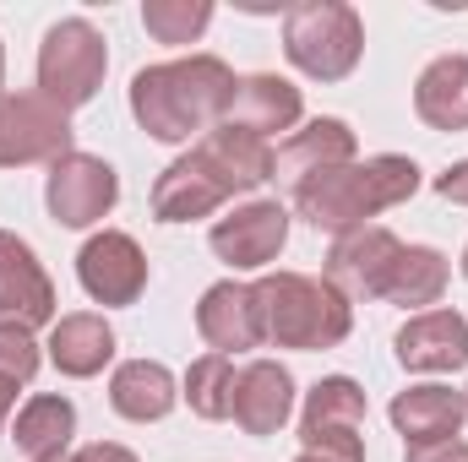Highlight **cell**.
I'll list each match as a JSON object with an SVG mask.
<instances>
[{"label":"cell","mask_w":468,"mask_h":462,"mask_svg":"<svg viewBox=\"0 0 468 462\" xmlns=\"http://www.w3.org/2000/svg\"><path fill=\"white\" fill-rule=\"evenodd\" d=\"M234 77L218 55H191V60H164L131 77V115L153 142H191L197 131L207 136L224 125L234 99Z\"/></svg>","instance_id":"6da1fadb"},{"label":"cell","mask_w":468,"mask_h":462,"mask_svg":"<svg viewBox=\"0 0 468 462\" xmlns=\"http://www.w3.org/2000/svg\"><path fill=\"white\" fill-rule=\"evenodd\" d=\"M420 191V169L414 158H398V152H381V158H365V163H344V169H327V174H311L305 185H294V207L311 229L322 234H354L365 229V218L409 202Z\"/></svg>","instance_id":"7a4b0ae2"},{"label":"cell","mask_w":468,"mask_h":462,"mask_svg":"<svg viewBox=\"0 0 468 462\" xmlns=\"http://www.w3.org/2000/svg\"><path fill=\"white\" fill-rule=\"evenodd\" d=\"M256 299H261V332H267V343H278V348H300V353L338 348L354 327L349 299L327 278L272 272V278L256 283Z\"/></svg>","instance_id":"3957f363"},{"label":"cell","mask_w":468,"mask_h":462,"mask_svg":"<svg viewBox=\"0 0 468 462\" xmlns=\"http://www.w3.org/2000/svg\"><path fill=\"white\" fill-rule=\"evenodd\" d=\"M283 55L316 82H344L359 66V55H365V22L344 0L289 5V16H283Z\"/></svg>","instance_id":"277c9868"},{"label":"cell","mask_w":468,"mask_h":462,"mask_svg":"<svg viewBox=\"0 0 468 462\" xmlns=\"http://www.w3.org/2000/svg\"><path fill=\"white\" fill-rule=\"evenodd\" d=\"M104 71H110V49H104V33L88 16H66L44 33V44H38V93L55 110L71 115V110L93 104V93L104 88Z\"/></svg>","instance_id":"5b68a950"},{"label":"cell","mask_w":468,"mask_h":462,"mask_svg":"<svg viewBox=\"0 0 468 462\" xmlns=\"http://www.w3.org/2000/svg\"><path fill=\"white\" fill-rule=\"evenodd\" d=\"M300 441L316 457L365 462V392H359V381L327 375L311 386L305 414H300Z\"/></svg>","instance_id":"8992f818"},{"label":"cell","mask_w":468,"mask_h":462,"mask_svg":"<svg viewBox=\"0 0 468 462\" xmlns=\"http://www.w3.org/2000/svg\"><path fill=\"white\" fill-rule=\"evenodd\" d=\"M71 152V115L44 93H0V169L55 163Z\"/></svg>","instance_id":"52a82bcc"},{"label":"cell","mask_w":468,"mask_h":462,"mask_svg":"<svg viewBox=\"0 0 468 462\" xmlns=\"http://www.w3.org/2000/svg\"><path fill=\"white\" fill-rule=\"evenodd\" d=\"M120 196L115 169L93 152H66L49 163V180H44V202H49V218L66 224V229H88L99 224Z\"/></svg>","instance_id":"ba28073f"},{"label":"cell","mask_w":468,"mask_h":462,"mask_svg":"<svg viewBox=\"0 0 468 462\" xmlns=\"http://www.w3.org/2000/svg\"><path fill=\"white\" fill-rule=\"evenodd\" d=\"M229 196H234L229 174L197 147V152L175 158V163L158 174V185H153V218H158V224H197V218L218 213Z\"/></svg>","instance_id":"9c48e42d"},{"label":"cell","mask_w":468,"mask_h":462,"mask_svg":"<svg viewBox=\"0 0 468 462\" xmlns=\"http://www.w3.org/2000/svg\"><path fill=\"white\" fill-rule=\"evenodd\" d=\"M77 278L82 289L99 299V305H136L142 289H147V256L131 234H93L77 256Z\"/></svg>","instance_id":"30bf717a"},{"label":"cell","mask_w":468,"mask_h":462,"mask_svg":"<svg viewBox=\"0 0 468 462\" xmlns=\"http://www.w3.org/2000/svg\"><path fill=\"white\" fill-rule=\"evenodd\" d=\"M0 321H16L27 332L55 321V283L38 267L33 245L11 229H0Z\"/></svg>","instance_id":"8fae6325"},{"label":"cell","mask_w":468,"mask_h":462,"mask_svg":"<svg viewBox=\"0 0 468 462\" xmlns=\"http://www.w3.org/2000/svg\"><path fill=\"white\" fill-rule=\"evenodd\" d=\"M398 250H403V239L392 229H354V234H338L333 239V250H327V283L349 299H381V289H387V272H392V261H398Z\"/></svg>","instance_id":"7c38bea8"},{"label":"cell","mask_w":468,"mask_h":462,"mask_svg":"<svg viewBox=\"0 0 468 462\" xmlns=\"http://www.w3.org/2000/svg\"><path fill=\"white\" fill-rule=\"evenodd\" d=\"M289 414H294V375L278 359H250L245 370H234L229 419L245 436H278Z\"/></svg>","instance_id":"4fadbf2b"},{"label":"cell","mask_w":468,"mask_h":462,"mask_svg":"<svg viewBox=\"0 0 468 462\" xmlns=\"http://www.w3.org/2000/svg\"><path fill=\"white\" fill-rule=\"evenodd\" d=\"M283 239H289V213H283L278 202H245V207H234L229 218L213 224V250H218V261H229L239 272L278 261Z\"/></svg>","instance_id":"5bb4252c"},{"label":"cell","mask_w":468,"mask_h":462,"mask_svg":"<svg viewBox=\"0 0 468 462\" xmlns=\"http://www.w3.org/2000/svg\"><path fill=\"white\" fill-rule=\"evenodd\" d=\"M197 332L213 343V353H245V348L267 343L256 283H234V278L213 283L197 305Z\"/></svg>","instance_id":"9a60e30c"},{"label":"cell","mask_w":468,"mask_h":462,"mask_svg":"<svg viewBox=\"0 0 468 462\" xmlns=\"http://www.w3.org/2000/svg\"><path fill=\"white\" fill-rule=\"evenodd\" d=\"M300 115H305L300 88L283 82V77H272V71H256V77H239V82H234V99H229L224 125L250 131V136L267 142V131H294Z\"/></svg>","instance_id":"2e32d148"},{"label":"cell","mask_w":468,"mask_h":462,"mask_svg":"<svg viewBox=\"0 0 468 462\" xmlns=\"http://www.w3.org/2000/svg\"><path fill=\"white\" fill-rule=\"evenodd\" d=\"M398 364L403 370H463L468 364V321L458 310H420L398 332Z\"/></svg>","instance_id":"e0dca14e"},{"label":"cell","mask_w":468,"mask_h":462,"mask_svg":"<svg viewBox=\"0 0 468 462\" xmlns=\"http://www.w3.org/2000/svg\"><path fill=\"white\" fill-rule=\"evenodd\" d=\"M354 163V131L344 120H311L305 131H294L278 158H272V180H289V185H305L311 174H327V169H344Z\"/></svg>","instance_id":"ac0fdd59"},{"label":"cell","mask_w":468,"mask_h":462,"mask_svg":"<svg viewBox=\"0 0 468 462\" xmlns=\"http://www.w3.org/2000/svg\"><path fill=\"white\" fill-rule=\"evenodd\" d=\"M392 425L409 446H425V441H458L468 408H463V392L452 386H409L392 397Z\"/></svg>","instance_id":"d6986e66"},{"label":"cell","mask_w":468,"mask_h":462,"mask_svg":"<svg viewBox=\"0 0 468 462\" xmlns=\"http://www.w3.org/2000/svg\"><path fill=\"white\" fill-rule=\"evenodd\" d=\"M175 403H180V386L158 359H125L115 370V381H110V408L131 425H153Z\"/></svg>","instance_id":"ffe728a7"},{"label":"cell","mask_w":468,"mask_h":462,"mask_svg":"<svg viewBox=\"0 0 468 462\" xmlns=\"http://www.w3.org/2000/svg\"><path fill=\"white\" fill-rule=\"evenodd\" d=\"M414 110L431 131H468V55H441L420 71Z\"/></svg>","instance_id":"44dd1931"},{"label":"cell","mask_w":468,"mask_h":462,"mask_svg":"<svg viewBox=\"0 0 468 462\" xmlns=\"http://www.w3.org/2000/svg\"><path fill=\"white\" fill-rule=\"evenodd\" d=\"M49 359H55V370L60 375H71V381H88V375H99L110 359H115V332H110V321L104 316H60L55 321V332H49Z\"/></svg>","instance_id":"7402d4cb"},{"label":"cell","mask_w":468,"mask_h":462,"mask_svg":"<svg viewBox=\"0 0 468 462\" xmlns=\"http://www.w3.org/2000/svg\"><path fill=\"white\" fill-rule=\"evenodd\" d=\"M197 147H202V152L229 174L234 191H256V185H267V180H272V147H267L261 136H250V131L213 125Z\"/></svg>","instance_id":"603a6c76"},{"label":"cell","mask_w":468,"mask_h":462,"mask_svg":"<svg viewBox=\"0 0 468 462\" xmlns=\"http://www.w3.org/2000/svg\"><path fill=\"white\" fill-rule=\"evenodd\" d=\"M71 436H77V408H71L66 397H33V403L16 414V430H11V441H16L33 462L66 457Z\"/></svg>","instance_id":"cb8c5ba5"},{"label":"cell","mask_w":468,"mask_h":462,"mask_svg":"<svg viewBox=\"0 0 468 462\" xmlns=\"http://www.w3.org/2000/svg\"><path fill=\"white\" fill-rule=\"evenodd\" d=\"M441 294H447V256L431 250V245H403L392 272H387L381 299H392V305H436Z\"/></svg>","instance_id":"d4e9b609"},{"label":"cell","mask_w":468,"mask_h":462,"mask_svg":"<svg viewBox=\"0 0 468 462\" xmlns=\"http://www.w3.org/2000/svg\"><path fill=\"white\" fill-rule=\"evenodd\" d=\"M229 397H234V359L229 353H202L186 370V403L197 419H229Z\"/></svg>","instance_id":"484cf974"},{"label":"cell","mask_w":468,"mask_h":462,"mask_svg":"<svg viewBox=\"0 0 468 462\" xmlns=\"http://www.w3.org/2000/svg\"><path fill=\"white\" fill-rule=\"evenodd\" d=\"M213 22V0H147L142 5V27L158 44H197Z\"/></svg>","instance_id":"4316f807"},{"label":"cell","mask_w":468,"mask_h":462,"mask_svg":"<svg viewBox=\"0 0 468 462\" xmlns=\"http://www.w3.org/2000/svg\"><path fill=\"white\" fill-rule=\"evenodd\" d=\"M38 370V343L27 327L0 321V386H27Z\"/></svg>","instance_id":"83f0119b"},{"label":"cell","mask_w":468,"mask_h":462,"mask_svg":"<svg viewBox=\"0 0 468 462\" xmlns=\"http://www.w3.org/2000/svg\"><path fill=\"white\" fill-rule=\"evenodd\" d=\"M403 462H468L463 441H425V446H409Z\"/></svg>","instance_id":"f1b7e54d"},{"label":"cell","mask_w":468,"mask_h":462,"mask_svg":"<svg viewBox=\"0 0 468 462\" xmlns=\"http://www.w3.org/2000/svg\"><path fill=\"white\" fill-rule=\"evenodd\" d=\"M436 196L452 202V207H468V158L463 163H452L447 174H436Z\"/></svg>","instance_id":"f546056e"},{"label":"cell","mask_w":468,"mask_h":462,"mask_svg":"<svg viewBox=\"0 0 468 462\" xmlns=\"http://www.w3.org/2000/svg\"><path fill=\"white\" fill-rule=\"evenodd\" d=\"M71 462H136V457L125 446H115V441H93V446H82Z\"/></svg>","instance_id":"4dcf8cb0"},{"label":"cell","mask_w":468,"mask_h":462,"mask_svg":"<svg viewBox=\"0 0 468 462\" xmlns=\"http://www.w3.org/2000/svg\"><path fill=\"white\" fill-rule=\"evenodd\" d=\"M11 403H16V386H0V430H5V414H11Z\"/></svg>","instance_id":"1f68e13d"},{"label":"cell","mask_w":468,"mask_h":462,"mask_svg":"<svg viewBox=\"0 0 468 462\" xmlns=\"http://www.w3.org/2000/svg\"><path fill=\"white\" fill-rule=\"evenodd\" d=\"M294 462H333V457H316V452H305V457H294Z\"/></svg>","instance_id":"d6a6232c"},{"label":"cell","mask_w":468,"mask_h":462,"mask_svg":"<svg viewBox=\"0 0 468 462\" xmlns=\"http://www.w3.org/2000/svg\"><path fill=\"white\" fill-rule=\"evenodd\" d=\"M0 82H5V49H0Z\"/></svg>","instance_id":"836d02e7"},{"label":"cell","mask_w":468,"mask_h":462,"mask_svg":"<svg viewBox=\"0 0 468 462\" xmlns=\"http://www.w3.org/2000/svg\"><path fill=\"white\" fill-rule=\"evenodd\" d=\"M463 278H468V250H463Z\"/></svg>","instance_id":"e575fe53"},{"label":"cell","mask_w":468,"mask_h":462,"mask_svg":"<svg viewBox=\"0 0 468 462\" xmlns=\"http://www.w3.org/2000/svg\"><path fill=\"white\" fill-rule=\"evenodd\" d=\"M49 462H71V457H49Z\"/></svg>","instance_id":"d590c367"},{"label":"cell","mask_w":468,"mask_h":462,"mask_svg":"<svg viewBox=\"0 0 468 462\" xmlns=\"http://www.w3.org/2000/svg\"><path fill=\"white\" fill-rule=\"evenodd\" d=\"M463 408H468V392H463Z\"/></svg>","instance_id":"8d00e7d4"}]
</instances>
